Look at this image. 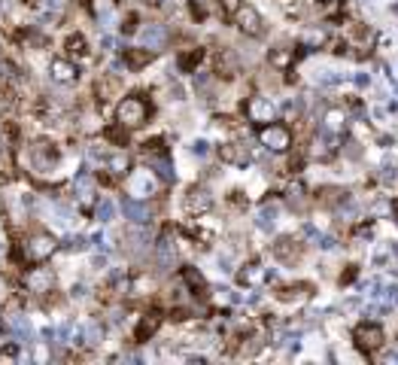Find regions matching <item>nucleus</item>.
<instances>
[{
	"instance_id": "1",
	"label": "nucleus",
	"mask_w": 398,
	"mask_h": 365,
	"mask_svg": "<svg viewBox=\"0 0 398 365\" xmlns=\"http://www.w3.org/2000/svg\"><path fill=\"white\" fill-rule=\"evenodd\" d=\"M146 116H149V104H146L140 94H131V97H125V101L119 104V122L128 125V128L143 125Z\"/></svg>"
},
{
	"instance_id": "2",
	"label": "nucleus",
	"mask_w": 398,
	"mask_h": 365,
	"mask_svg": "<svg viewBox=\"0 0 398 365\" xmlns=\"http://www.w3.org/2000/svg\"><path fill=\"white\" fill-rule=\"evenodd\" d=\"M353 338H356V347L362 353H374V350L383 347V329L377 323H359L353 329Z\"/></svg>"
},
{
	"instance_id": "3",
	"label": "nucleus",
	"mask_w": 398,
	"mask_h": 365,
	"mask_svg": "<svg viewBox=\"0 0 398 365\" xmlns=\"http://www.w3.org/2000/svg\"><path fill=\"white\" fill-rule=\"evenodd\" d=\"M259 137H262V143H265L271 152H286L289 143H292V134H289V128H283V125H265V128L259 131Z\"/></svg>"
},
{
	"instance_id": "4",
	"label": "nucleus",
	"mask_w": 398,
	"mask_h": 365,
	"mask_svg": "<svg viewBox=\"0 0 398 365\" xmlns=\"http://www.w3.org/2000/svg\"><path fill=\"white\" fill-rule=\"evenodd\" d=\"M234 21L240 24V30L243 34H249V37H256V34H262V15L249 6V3H243V6H237V15H234Z\"/></svg>"
},
{
	"instance_id": "5",
	"label": "nucleus",
	"mask_w": 398,
	"mask_h": 365,
	"mask_svg": "<svg viewBox=\"0 0 398 365\" xmlns=\"http://www.w3.org/2000/svg\"><path fill=\"white\" fill-rule=\"evenodd\" d=\"M274 253H277V259H283V262H295V259L301 256V244H298L295 238H283V241H277Z\"/></svg>"
},
{
	"instance_id": "6",
	"label": "nucleus",
	"mask_w": 398,
	"mask_h": 365,
	"mask_svg": "<svg viewBox=\"0 0 398 365\" xmlns=\"http://www.w3.org/2000/svg\"><path fill=\"white\" fill-rule=\"evenodd\" d=\"M143 43L149 46V49H161L164 46V40H167V30H164V24H149V27H143Z\"/></svg>"
},
{
	"instance_id": "7",
	"label": "nucleus",
	"mask_w": 398,
	"mask_h": 365,
	"mask_svg": "<svg viewBox=\"0 0 398 365\" xmlns=\"http://www.w3.org/2000/svg\"><path fill=\"white\" fill-rule=\"evenodd\" d=\"M122 210H125V216H128L131 222H146V219H149V207L140 204V201H134V198H125V201H122Z\"/></svg>"
},
{
	"instance_id": "8",
	"label": "nucleus",
	"mask_w": 398,
	"mask_h": 365,
	"mask_svg": "<svg viewBox=\"0 0 398 365\" xmlns=\"http://www.w3.org/2000/svg\"><path fill=\"white\" fill-rule=\"evenodd\" d=\"M210 207V195L204 192V189H192L189 195H186V210L189 213H201V210H207Z\"/></svg>"
},
{
	"instance_id": "9",
	"label": "nucleus",
	"mask_w": 398,
	"mask_h": 365,
	"mask_svg": "<svg viewBox=\"0 0 398 365\" xmlns=\"http://www.w3.org/2000/svg\"><path fill=\"white\" fill-rule=\"evenodd\" d=\"M249 113H252L256 119H262V122H271V116H274V104H268L265 97H256L252 107H249Z\"/></svg>"
},
{
	"instance_id": "10",
	"label": "nucleus",
	"mask_w": 398,
	"mask_h": 365,
	"mask_svg": "<svg viewBox=\"0 0 398 365\" xmlns=\"http://www.w3.org/2000/svg\"><path fill=\"white\" fill-rule=\"evenodd\" d=\"M292 61H295L292 49H283V46H277V49L271 52V64H274V67H289Z\"/></svg>"
},
{
	"instance_id": "11",
	"label": "nucleus",
	"mask_w": 398,
	"mask_h": 365,
	"mask_svg": "<svg viewBox=\"0 0 398 365\" xmlns=\"http://www.w3.org/2000/svg\"><path fill=\"white\" fill-rule=\"evenodd\" d=\"M222 158H225V161H240V164H243V161H246V152H243L237 143H228V146H222Z\"/></svg>"
},
{
	"instance_id": "12",
	"label": "nucleus",
	"mask_w": 398,
	"mask_h": 365,
	"mask_svg": "<svg viewBox=\"0 0 398 365\" xmlns=\"http://www.w3.org/2000/svg\"><path fill=\"white\" fill-rule=\"evenodd\" d=\"M152 168H155V174H158V177H161L164 183H170V180H173V171H170V164H167V161L155 158V161H152Z\"/></svg>"
},
{
	"instance_id": "13",
	"label": "nucleus",
	"mask_w": 398,
	"mask_h": 365,
	"mask_svg": "<svg viewBox=\"0 0 398 365\" xmlns=\"http://www.w3.org/2000/svg\"><path fill=\"white\" fill-rule=\"evenodd\" d=\"M149 52H128V64L131 67H143V64H149Z\"/></svg>"
},
{
	"instance_id": "14",
	"label": "nucleus",
	"mask_w": 398,
	"mask_h": 365,
	"mask_svg": "<svg viewBox=\"0 0 398 365\" xmlns=\"http://www.w3.org/2000/svg\"><path fill=\"white\" fill-rule=\"evenodd\" d=\"M97 216H100L103 222H110V219H113V204H110V201H103V204L97 207Z\"/></svg>"
},
{
	"instance_id": "15",
	"label": "nucleus",
	"mask_w": 398,
	"mask_h": 365,
	"mask_svg": "<svg viewBox=\"0 0 398 365\" xmlns=\"http://www.w3.org/2000/svg\"><path fill=\"white\" fill-rule=\"evenodd\" d=\"M389 292H392V302L398 305V286H395V289H389Z\"/></svg>"
},
{
	"instance_id": "16",
	"label": "nucleus",
	"mask_w": 398,
	"mask_h": 365,
	"mask_svg": "<svg viewBox=\"0 0 398 365\" xmlns=\"http://www.w3.org/2000/svg\"><path fill=\"white\" fill-rule=\"evenodd\" d=\"M395 222H398V207H395Z\"/></svg>"
}]
</instances>
